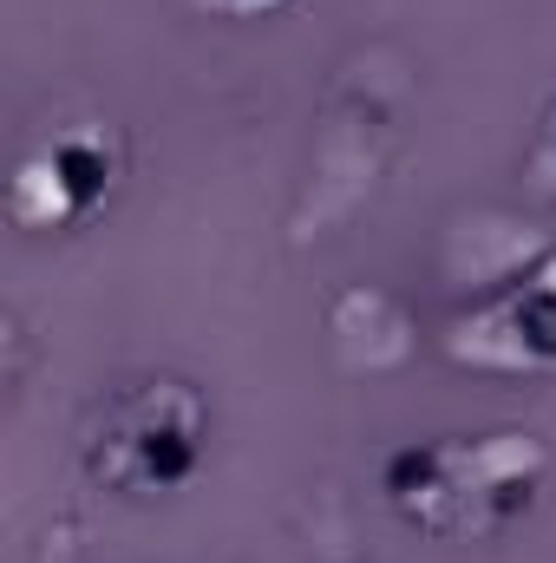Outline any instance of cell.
Masks as SVG:
<instances>
[{
  "mask_svg": "<svg viewBox=\"0 0 556 563\" xmlns=\"http://www.w3.org/2000/svg\"><path fill=\"white\" fill-rule=\"evenodd\" d=\"M551 492V445L524 426L407 439L380 459V498L400 525L445 544L511 538Z\"/></svg>",
  "mask_w": 556,
  "mask_h": 563,
  "instance_id": "1",
  "label": "cell"
},
{
  "mask_svg": "<svg viewBox=\"0 0 556 563\" xmlns=\"http://www.w3.org/2000/svg\"><path fill=\"white\" fill-rule=\"evenodd\" d=\"M79 465L112 498H177L210 465V400L177 374L132 380L86 420Z\"/></svg>",
  "mask_w": 556,
  "mask_h": 563,
  "instance_id": "2",
  "label": "cell"
},
{
  "mask_svg": "<svg viewBox=\"0 0 556 563\" xmlns=\"http://www.w3.org/2000/svg\"><path fill=\"white\" fill-rule=\"evenodd\" d=\"M119 177H125V139L105 119L53 125L20 151L7 177V223L33 236H73L119 197Z\"/></svg>",
  "mask_w": 556,
  "mask_h": 563,
  "instance_id": "3",
  "label": "cell"
},
{
  "mask_svg": "<svg viewBox=\"0 0 556 563\" xmlns=\"http://www.w3.org/2000/svg\"><path fill=\"white\" fill-rule=\"evenodd\" d=\"M438 354L465 374L491 380H551L556 374V250H544L504 295L478 301L471 314H452L438 334Z\"/></svg>",
  "mask_w": 556,
  "mask_h": 563,
  "instance_id": "4",
  "label": "cell"
},
{
  "mask_svg": "<svg viewBox=\"0 0 556 563\" xmlns=\"http://www.w3.org/2000/svg\"><path fill=\"white\" fill-rule=\"evenodd\" d=\"M531 190L537 197H556V106L544 112V125H537V144H531Z\"/></svg>",
  "mask_w": 556,
  "mask_h": 563,
  "instance_id": "5",
  "label": "cell"
},
{
  "mask_svg": "<svg viewBox=\"0 0 556 563\" xmlns=\"http://www.w3.org/2000/svg\"><path fill=\"white\" fill-rule=\"evenodd\" d=\"M210 13H223V20H263V13H281L288 0H203Z\"/></svg>",
  "mask_w": 556,
  "mask_h": 563,
  "instance_id": "6",
  "label": "cell"
}]
</instances>
